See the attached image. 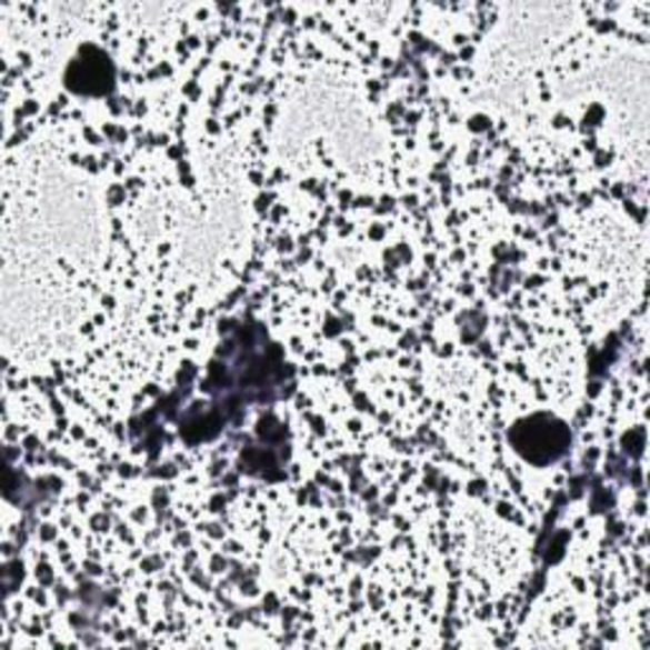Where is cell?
Segmentation results:
<instances>
[{
    "label": "cell",
    "instance_id": "6da1fadb",
    "mask_svg": "<svg viewBox=\"0 0 650 650\" xmlns=\"http://www.w3.org/2000/svg\"><path fill=\"white\" fill-rule=\"evenodd\" d=\"M513 444L523 458L531 462H551L564 456L569 448V432L554 417H531L513 430Z\"/></svg>",
    "mask_w": 650,
    "mask_h": 650
},
{
    "label": "cell",
    "instance_id": "7a4b0ae2",
    "mask_svg": "<svg viewBox=\"0 0 650 650\" xmlns=\"http://www.w3.org/2000/svg\"><path fill=\"white\" fill-rule=\"evenodd\" d=\"M89 67H92V61H87V59L74 61V67H71L69 71V87L82 89V92H104L112 79V71H110V64H107V59L97 69H89Z\"/></svg>",
    "mask_w": 650,
    "mask_h": 650
}]
</instances>
